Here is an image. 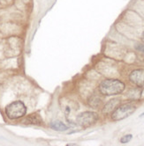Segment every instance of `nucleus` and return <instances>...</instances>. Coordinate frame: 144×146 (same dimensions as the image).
Returning <instances> with one entry per match:
<instances>
[{
  "label": "nucleus",
  "instance_id": "nucleus-5",
  "mask_svg": "<svg viewBox=\"0 0 144 146\" xmlns=\"http://www.w3.org/2000/svg\"><path fill=\"white\" fill-rule=\"evenodd\" d=\"M129 80L137 86H144V69L133 70L129 75Z\"/></svg>",
  "mask_w": 144,
  "mask_h": 146
},
{
  "label": "nucleus",
  "instance_id": "nucleus-3",
  "mask_svg": "<svg viewBox=\"0 0 144 146\" xmlns=\"http://www.w3.org/2000/svg\"><path fill=\"white\" fill-rule=\"evenodd\" d=\"M27 112V108L21 101H14L6 107L5 113L9 119H19L24 116Z\"/></svg>",
  "mask_w": 144,
  "mask_h": 146
},
{
  "label": "nucleus",
  "instance_id": "nucleus-6",
  "mask_svg": "<svg viewBox=\"0 0 144 146\" xmlns=\"http://www.w3.org/2000/svg\"><path fill=\"white\" fill-rule=\"evenodd\" d=\"M119 105H120V100L112 99V100H109L104 105V107L102 108V113H105V114L111 113Z\"/></svg>",
  "mask_w": 144,
  "mask_h": 146
},
{
  "label": "nucleus",
  "instance_id": "nucleus-2",
  "mask_svg": "<svg viewBox=\"0 0 144 146\" xmlns=\"http://www.w3.org/2000/svg\"><path fill=\"white\" fill-rule=\"evenodd\" d=\"M135 110L136 107L132 103H126L123 104V105H119L111 113V119L115 121L124 120L133 114Z\"/></svg>",
  "mask_w": 144,
  "mask_h": 146
},
{
  "label": "nucleus",
  "instance_id": "nucleus-11",
  "mask_svg": "<svg viewBox=\"0 0 144 146\" xmlns=\"http://www.w3.org/2000/svg\"><path fill=\"white\" fill-rule=\"evenodd\" d=\"M132 139H133V135H131V134H127V135H123V137L120 138V143H123V144L128 143Z\"/></svg>",
  "mask_w": 144,
  "mask_h": 146
},
{
  "label": "nucleus",
  "instance_id": "nucleus-14",
  "mask_svg": "<svg viewBox=\"0 0 144 146\" xmlns=\"http://www.w3.org/2000/svg\"><path fill=\"white\" fill-rule=\"evenodd\" d=\"M143 116H144V112H143V113H142L141 114V115H140L139 117H140V118H141V117H143Z\"/></svg>",
  "mask_w": 144,
  "mask_h": 146
},
{
  "label": "nucleus",
  "instance_id": "nucleus-8",
  "mask_svg": "<svg viewBox=\"0 0 144 146\" xmlns=\"http://www.w3.org/2000/svg\"><path fill=\"white\" fill-rule=\"evenodd\" d=\"M142 94V89L140 86L135 87V88H132L127 92V98L130 100H139L141 97Z\"/></svg>",
  "mask_w": 144,
  "mask_h": 146
},
{
  "label": "nucleus",
  "instance_id": "nucleus-1",
  "mask_svg": "<svg viewBox=\"0 0 144 146\" xmlns=\"http://www.w3.org/2000/svg\"><path fill=\"white\" fill-rule=\"evenodd\" d=\"M126 85L119 79H105L99 85V92L104 96L118 95L124 92Z\"/></svg>",
  "mask_w": 144,
  "mask_h": 146
},
{
  "label": "nucleus",
  "instance_id": "nucleus-4",
  "mask_svg": "<svg viewBox=\"0 0 144 146\" xmlns=\"http://www.w3.org/2000/svg\"><path fill=\"white\" fill-rule=\"evenodd\" d=\"M98 114L95 112L87 111L84 113H81L77 116L76 121L77 124L80 125L82 128H88L92 125H94L98 121Z\"/></svg>",
  "mask_w": 144,
  "mask_h": 146
},
{
  "label": "nucleus",
  "instance_id": "nucleus-7",
  "mask_svg": "<svg viewBox=\"0 0 144 146\" xmlns=\"http://www.w3.org/2000/svg\"><path fill=\"white\" fill-rule=\"evenodd\" d=\"M42 118H41L40 114L35 113H31L29 114L28 116H27L22 122L25 124H33V125H40L42 124Z\"/></svg>",
  "mask_w": 144,
  "mask_h": 146
},
{
  "label": "nucleus",
  "instance_id": "nucleus-12",
  "mask_svg": "<svg viewBox=\"0 0 144 146\" xmlns=\"http://www.w3.org/2000/svg\"><path fill=\"white\" fill-rule=\"evenodd\" d=\"M135 48L137 51H140L144 54V44H136Z\"/></svg>",
  "mask_w": 144,
  "mask_h": 146
},
{
  "label": "nucleus",
  "instance_id": "nucleus-9",
  "mask_svg": "<svg viewBox=\"0 0 144 146\" xmlns=\"http://www.w3.org/2000/svg\"><path fill=\"white\" fill-rule=\"evenodd\" d=\"M102 99L97 94L91 95L88 99V105L93 108H98L102 105Z\"/></svg>",
  "mask_w": 144,
  "mask_h": 146
},
{
  "label": "nucleus",
  "instance_id": "nucleus-10",
  "mask_svg": "<svg viewBox=\"0 0 144 146\" xmlns=\"http://www.w3.org/2000/svg\"><path fill=\"white\" fill-rule=\"evenodd\" d=\"M50 127L53 130H56V131H66L68 129L65 123L61 122L59 121H55L50 122Z\"/></svg>",
  "mask_w": 144,
  "mask_h": 146
},
{
  "label": "nucleus",
  "instance_id": "nucleus-13",
  "mask_svg": "<svg viewBox=\"0 0 144 146\" xmlns=\"http://www.w3.org/2000/svg\"><path fill=\"white\" fill-rule=\"evenodd\" d=\"M141 40H142V41L144 42V32H143L142 35H141Z\"/></svg>",
  "mask_w": 144,
  "mask_h": 146
}]
</instances>
